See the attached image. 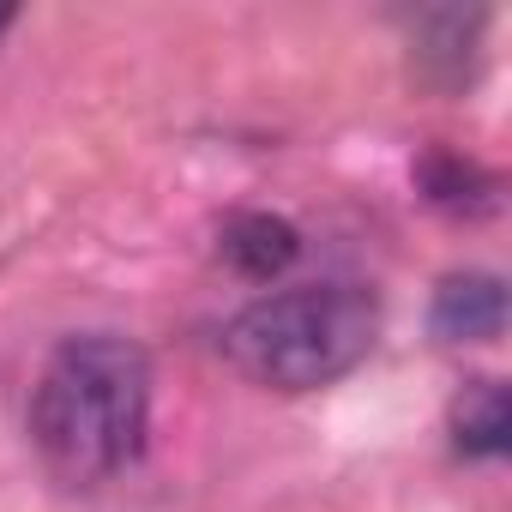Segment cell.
I'll list each match as a JSON object with an SVG mask.
<instances>
[{"instance_id": "obj_1", "label": "cell", "mask_w": 512, "mask_h": 512, "mask_svg": "<svg viewBox=\"0 0 512 512\" xmlns=\"http://www.w3.org/2000/svg\"><path fill=\"white\" fill-rule=\"evenodd\" d=\"M151 422V362L133 338L79 332L67 338L37 392H31V440L61 482H109L145 452Z\"/></svg>"}, {"instance_id": "obj_2", "label": "cell", "mask_w": 512, "mask_h": 512, "mask_svg": "<svg viewBox=\"0 0 512 512\" xmlns=\"http://www.w3.org/2000/svg\"><path fill=\"white\" fill-rule=\"evenodd\" d=\"M380 302L362 284H296L247 302L223 326V356L272 392H314L368 362Z\"/></svg>"}, {"instance_id": "obj_3", "label": "cell", "mask_w": 512, "mask_h": 512, "mask_svg": "<svg viewBox=\"0 0 512 512\" xmlns=\"http://www.w3.org/2000/svg\"><path fill=\"white\" fill-rule=\"evenodd\" d=\"M428 326L440 344H488L506 332V284L494 272H452L434 290Z\"/></svg>"}, {"instance_id": "obj_4", "label": "cell", "mask_w": 512, "mask_h": 512, "mask_svg": "<svg viewBox=\"0 0 512 512\" xmlns=\"http://www.w3.org/2000/svg\"><path fill=\"white\" fill-rule=\"evenodd\" d=\"M476 37H482V13L464 7H428L410 19V61L422 79L458 91L476 67Z\"/></svg>"}, {"instance_id": "obj_5", "label": "cell", "mask_w": 512, "mask_h": 512, "mask_svg": "<svg viewBox=\"0 0 512 512\" xmlns=\"http://www.w3.org/2000/svg\"><path fill=\"white\" fill-rule=\"evenodd\" d=\"M296 253H302V235H296V223L278 217V211H235V217L223 223V260H229L241 278H253V284L284 278V272L296 266Z\"/></svg>"}, {"instance_id": "obj_6", "label": "cell", "mask_w": 512, "mask_h": 512, "mask_svg": "<svg viewBox=\"0 0 512 512\" xmlns=\"http://www.w3.org/2000/svg\"><path fill=\"white\" fill-rule=\"evenodd\" d=\"M452 440L464 458H500L512 446V398L500 380H470L452 398Z\"/></svg>"}, {"instance_id": "obj_7", "label": "cell", "mask_w": 512, "mask_h": 512, "mask_svg": "<svg viewBox=\"0 0 512 512\" xmlns=\"http://www.w3.org/2000/svg\"><path fill=\"white\" fill-rule=\"evenodd\" d=\"M416 187H422V199L428 205H440V211H488L494 205V193H500V181L482 169V163H470V157H458V151H428L422 163H416Z\"/></svg>"}, {"instance_id": "obj_8", "label": "cell", "mask_w": 512, "mask_h": 512, "mask_svg": "<svg viewBox=\"0 0 512 512\" xmlns=\"http://www.w3.org/2000/svg\"><path fill=\"white\" fill-rule=\"evenodd\" d=\"M13 31V7H0V37H7Z\"/></svg>"}]
</instances>
